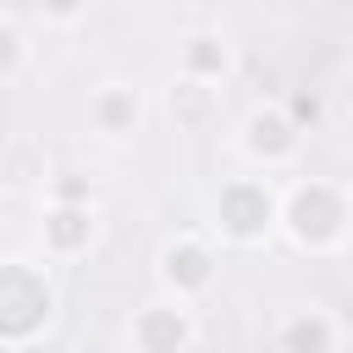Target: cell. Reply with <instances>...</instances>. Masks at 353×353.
I'll return each instance as SVG.
<instances>
[{
    "label": "cell",
    "mask_w": 353,
    "mask_h": 353,
    "mask_svg": "<svg viewBox=\"0 0 353 353\" xmlns=\"http://www.w3.org/2000/svg\"><path fill=\"white\" fill-rule=\"evenodd\" d=\"M188 331H182V320L176 314H143V325H138V342L143 347H176Z\"/></svg>",
    "instance_id": "obj_5"
},
{
    "label": "cell",
    "mask_w": 353,
    "mask_h": 353,
    "mask_svg": "<svg viewBox=\"0 0 353 353\" xmlns=\"http://www.w3.org/2000/svg\"><path fill=\"white\" fill-rule=\"evenodd\" d=\"M165 276L182 281V287H199V281L210 276V254H204V248H171V254H165Z\"/></svg>",
    "instance_id": "obj_4"
},
{
    "label": "cell",
    "mask_w": 353,
    "mask_h": 353,
    "mask_svg": "<svg viewBox=\"0 0 353 353\" xmlns=\"http://www.w3.org/2000/svg\"><path fill=\"white\" fill-rule=\"evenodd\" d=\"M193 66H199V72H215V66H221V50H215L210 39H193Z\"/></svg>",
    "instance_id": "obj_9"
},
{
    "label": "cell",
    "mask_w": 353,
    "mask_h": 353,
    "mask_svg": "<svg viewBox=\"0 0 353 353\" xmlns=\"http://www.w3.org/2000/svg\"><path fill=\"white\" fill-rule=\"evenodd\" d=\"M127 116H132V105H127L121 94H116V99H105V121H110V127H121Z\"/></svg>",
    "instance_id": "obj_10"
},
{
    "label": "cell",
    "mask_w": 353,
    "mask_h": 353,
    "mask_svg": "<svg viewBox=\"0 0 353 353\" xmlns=\"http://www.w3.org/2000/svg\"><path fill=\"white\" fill-rule=\"evenodd\" d=\"M0 6H6V0H0Z\"/></svg>",
    "instance_id": "obj_14"
},
{
    "label": "cell",
    "mask_w": 353,
    "mask_h": 353,
    "mask_svg": "<svg viewBox=\"0 0 353 353\" xmlns=\"http://www.w3.org/2000/svg\"><path fill=\"white\" fill-rule=\"evenodd\" d=\"M336 226H342V199L331 188H303L292 199V232L303 243H325V237H336Z\"/></svg>",
    "instance_id": "obj_2"
},
{
    "label": "cell",
    "mask_w": 353,
    "mask_h": 353,
    "mask_svg": "<svg viewBox=\"0 0 353 353\" xmlns=\"http://www.w3.org/2000/svg\"><path fill=\"white\" fill-rule=\"evenodd\" d=\"M44 6H50V11H72L77 0H44Z\"/></svg>",
    "instance_id": "obj_13"
},
{
    "label": "cell",
    "mask_w": 353,
    "mask_h": 353,
    "mask_svg": "<svg viewBox=\"0 0 353 353\" xmlns=\"http://www.w3.org/2000/svg\"><path fill=\"white\" fill-rule=\"evenodd\" d=\"M50 314V292L28 265H0V336H28Z\"/></svg>",
    "instance_id": "obj_1"
},
{
    "label": "cell",
    "mask_w": 353,
    "mask_h": 353,
    "mask_svg": "<svg viewBox=\"0 0 353 353\" xmlns=\"http://www.w3.org/2000/svg\"><path fill=\"white\" fill-rule=\"evenodd\" d=\"M254 149H270V154H281V149H287V121H276V116H259V121H254Z\"/></svg>",
    "instance_id": "obj_7"
},
{
    "label": "cell",
    "mask_w": 353,
    "mask_h": 353,
    "mask_svg": "<svg viewBox=\"0 0 353 353\" xmlns=\"http://www.w3.org/2000/svg\"><path fill=\"white\" fill-rule=\"evenodd\" d=\"M50 243H55V248H77V243H88V215H83V210H61V215H50Z\"/></svg>",
    "instance_id": "obj_6"
},
{
    "label": "cell",
    "mask_w": 353,
    "mask_h": 353,
    "mask_svg": "<svg viewBox=\"0 0 353 353\" xmlns=\"http://www.w3.org/2000/svg\"><path fill=\"white\" fill-rule=\"evenodd\" d=\"M11 61H17V39H11V33H0V66H11Z\"/></svg>",
    "instance_id": "obj_12"
},
{
    "label": "cell",
    "mask_w": 353,
    "mask_h": 353,
    "mask_svg": "<svg viewBox=\"0 0 353 353\" xmlns=\"http://www.w3.org/2000/svg\"><path fill=\"white\" fill-rule=\"evenodd\" d=\"M221 221H226L237 237H254V232L270 221V204H265V193H259V188L237 182V188H226V193H221Z\"/></svg>",
    "instance_id": "obj_3"
},
{
    "label": "cell",
    "mask_w": 353,
    "mask_h": 353,
    "mask_svg": "<svg viewBox=\"0 0 353 353\" xmlns=\"http://www.w3.org/2000/svg\"><path fill=\"white\" fill-rule=\"evenodd\" d=\"M281 342H287V347H325V325L303 320V325H292V331H287Z\"/></svg>",
    "instance_id": "obj_8"
},
{
    "label": "cell",
    "mask_w": 353,
    "mask_h": 353,
    "mask_svg": "<svg viewBox=\"0 0 353 353\" xmlns=\"http://www.w3.org/2000/svg\"><path fill=\"white\" fill-rule=\"evenodd\" d=\"M292 110H298V121H314V110H320V105H314L309 94H298V105H292Z\"/></svg>",
    "instance_id": "obj_11"
}]
</instances>
